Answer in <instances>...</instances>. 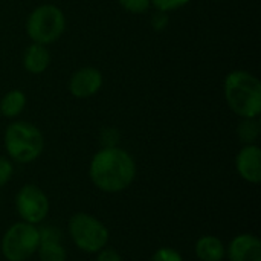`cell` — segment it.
Listing matches in <instances>:
<instances>
[{
    "mask_svg": "<svg viewBox=\"0 0 261 261\" xmlns=\"http://www.w3.org/2000/svg\"><path fill=\"white\" fill-rule=\"evenodd\" d=\"M15 210L23 222L38 225L49 213V199L40 187L28 184L15 196Z\"/></svg>",
    "mask_w": 261,
    "mask_h": 261,
    "instance_id": "cell-7",
    "label": "cell"
},
{
    "mask_svg": "<svg viewBox=\"0 0 261 261\" xmlns=\"http://www.w3.org/2000/svg\"><path fill=\"white\" fill-rule=\"evenodd\" d=\"M194 251L200 261H222L226 255L223 242L216 236H202L196 242Z\"/></svg>",
    "mask_w": 261,
    "mask_h": 261,
    "instance_id": "cell-12",
    "label": "cell"
},
{
    "mask_svg": "<svg viewBox=\"0 0 261 261\" xmlns=\"http://www.w3.org/2000/svg\"><path fill=\"white\" fill-rule=\"evenodd\" d=\"M26 106V95L18 90L12 89L3 95L0 99V113L5 118H17Z\"/></svg>",
    "mask_w": 261,
    "mask_h": 261,
    "instance_id": "cell-13",
    "label": "cell"
},
{
    "mask_svg": "<svg viewBox=\"0 0 261 261\" xmlns=\"http://www.w3.org/2000/svg\"><path fill=\"white\" fill-rule=\"evenodd\" d=\"M261 132V125L258 118H242L239 127H237V136L245 144H255Z\"/></svg>",
    "mask_w": 261,
    "mask_h": 261,
    "instance_id": "cell-14",
    "label": "cell"
},
{
    "mask_svg": "<svg viewBox=\"0 0 261 261\" xmlns=\"http://www.w3.org/2000/svg\"><path fill=\"white\" fill-rule=\"evenodd\" d=\"M38 246V228L26 222H18L9 226L2 239V254L8 261L29 260L37 252Z\"/></svg>",
    "mask_w": 261,
    "mask_h": 261,
    "instance_id": "cell-6",
    "label": "cell"
},
{
    "mask_svg": "<svg viewBox=\"0 0 261 261\" xmlns=\"http://www.w3.org/2000/svg\"><path fill=\"white\" fill-rule=\"evenodd\" d=\"M102 81L104 80L99 69L86 66L72 73L69 80V92L75 98L86 99L99 92V89L102 87Z\"/></svg>",
    "mask_w": 261,
    "mask_h": 261,
    "instance_id": "cell-8",
    "label": "cell"
},
{
    "mask_svg": "<svg viewBox=\"0 0 261 261\" xmlns=\"http://www.w3.org/2000/svg\"><path fill=\"white\" fill-rule=\"evenodd\" d=\"M66 31V15L64 12L52 5L44 3L32 9L26 20V34L32 43L50 44L55 43Z\"/></svg>",
    "mask_w": 261,
    "mask_h": 261,
    "instance_id": "cell-4",
    "label": "cell"
},
{
    "mask_svg": "<svg viewBox=\"0 0 261 261\" xmlns=\"http://www.w3.org/2000/svg\"><path fill=\"white\" fill-rule=\"evenodd\" d=\"M5 150L17 164L37 161L44 150V138L38 127L26 121L11 122L5 130Z\"/></svg>",
    "mask_w": 261,
    "mask_h": 261,
    "instance_id": "cell-3",
    "label": "cell"
},
{
    "mask_svg": "<svg viewBox=\"0 0 261 261\" xmlns=\"http://www.w3.org/2000/svg\"><path fill=\"white\" fill-rule=\"evenodd\" d=\"M119 141V133L115 128H104L101 132V144L102 147H116Z\"/></svg>",
    "mask_w": 261,
    "mask_h": 261,
    "instance_id": "cell-20",
    "label": "cell"
},
{
    "mask_svg": "<svg viewBox=\"0 0 261 261\" xmlns=\"http://www.w3.org/2000/svg\"><path fill=\"white\" fill-rule=\"evenodd\" d=\"M191 0H150V3L161 12H170L184 8Z\"/></svg>",
    "mask_w": 261,
    "mask_h": 261,
    "instance_id": "cell-17",
    "label": "cell"
},
{
    "mask_svg": "<svg viewBox=\"0 0 261 261\" xmlns=\"http://www.w3.org/2000/svg\"><path fill=\"white\" fill-rule=\"evenodd\" d=\"M229 261H261V242L254 234L234 237L226 249Z\"/></svg>",
    "mask_w": 261,
    "mask_h": 261,
    "instance_id": "cell-10",
    "label": "cell"
},
{
    "mask_svg": "<svg viewBox=\"0 0 261 261\" xmlns=\"http://www.w3.org/2000/svg\"><path fill=\"white\" fill-rule=\"evenodd\" d=\"M236 168L240 177L249 184L261 182V150L258 145H245L236 158Z\"/></svg>",
    "mask_w": 261,
    "mask_h": 261,
    "instance_id": "cell-9",
    "label": "cell"
},
{
    "mask_svg": "<svg viewBox=\"0 0 261 261\" xmlns=\"http://www.w3.org/2000/svg\"><path fill=\"white\" fill-rule=\"evenodd\" d=\"M167 23H168V15H167V12L158 11V12L153 15V18H151V24H153L156 29H164V28L167 26Z\"/></svg>",
    "mask_w": 261,
    "mask_h": 261,
    "instance_id": "cell-22",
    "label": "cell"
},
{
    "mask_svg": "<svg viewBox=\"0 0 261 261\" xmlns=\"http://www.w3.org/2000/svg\"><path fill=\"white\" fill-rule=\"evenodd\" d=\"M96 261H122V258H121V255H119L115 249L102 248V249L98 252Z\"/></svg>",
    "mask_w": 261,
    "mask_h": 261,
    "instance_id": "cell-21",
    "label": "cell"
},
{
    "mask_svg": "<svg viewBox=\"0 0 261 261\" xmlns=\"http://www.w3.org/2000/svg\"><path fill=\"white\" fill-rule=\"evenodd\" d=\"M122 9L130 14H144L150 9V0H118Z\"/></svg>",
    "mask_w": 261,
    "mask_h": 261,
    "instance_id": "cell-16",
    "label": "cell"
},
{
    "mask_svg": "<svg viewBox=\"0 0 261 261\" xmlns=\"http://www.w3.org/2000/svg\"><path fill=\"white\" fill-rule=\"evenodd\" d=\"M69 234L75 246L86 254H98L109 242L106 225L86 213H76L70 217Z\"/></svg>",
    "mask_w": 261,
    "mask_h": 261,
    "instance_id": "cell-5",
    "label": "cell"
},
{
    "mask_svg": "<svg viewBox=\"0 0 261 261\" xmlns=\"http://www.w3.org/2000/svg\"><path fill=\"white\" fill-rule=\"evenodd\" d=\"M50 64V52L44 44L32 43L24 49L23 54V67L32 75L43 73Z\"/></svg>",
    "mask_w": 261,
    "mask_h": 261,
    "instance_id": "cell-11",
    "label": "cell"
},
{
    "mask_svg": "<svg viewBox=\"0 0 261 261\" xmlns=\"http://www.w3.org/2000/svg\"><path fill=\"white\" fill-rule=\"evenodd\" d=\"M89 176L92 184L102 193H122L136 177V164L124 148L118 145L102 147L90 161Z\"/></svg>",
    "mask_w": 261,
    "mask_h": 261,
    "instance_id": "cell-1",
    "label": "cell"
},
{
    "mask_svg": "<svg viewBox=\"0 0 261 261\" xmlns=\"http://www.w3.org/2000/svg\"><path fill=\"white\" fill-rule=\"evenodd\" d=\"M37 254L40 257V261H66L67 258V252L61 245V242H52V240L40 242Z\"/></svg>",
    "mask_w": 261,
    "mask_h": 261,
    "instance_id": "cell-15",
    "label": "cell"
},
{
    "mask_svg": "<svg viewBox=\"0 0 261 261\" xmlns=\"http://www.w3.org/2000/svg\"><path fill=\"white\" fill-rule=\"evenodd\" d=\"M12 173H14V167H12L11 161L0 156V188L11 180Z\"/></svg>",
    "mask_w": 261,
    "mask_h": 261,
    "instance_id": "cell-19",
    "label": "cell"
},
{
    "mask_svg": "<svg viewBox=\"0 0 261 261\" xmlns=\"http://www.w3.org/2000/svg\"><path fill=\"white\" fill-rule=\"evenodd\" d=\"M151 261H184L182 255L179 254V251H176L174 248H159L153 257H151Z\"/></svg>",
    "mask_w": 261,
    "mask_h": 261,
    "instance_id": "cell-18",
    "label": "cell"
},
{
    "mask_svg": "<svg viewBox=\"0 0 261 261\" xmlns=\"http://www.w3.org/2000/svg\"><path fill=\"white\" fill-rule=\"evenodd\" d=\"M223 93L229 109L240 118H258L261 113V81L249 70L237 69L226 75Z\"/></svg>",
    "mask_w": 261,
    "mask_h": 261,
    "instance_id": "cell-2",
    "label": "cell"
}]
</instances>
